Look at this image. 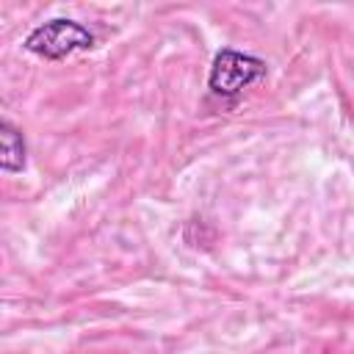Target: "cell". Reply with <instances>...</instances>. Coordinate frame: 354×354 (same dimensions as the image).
<instances>
[{
	"label": "cell",
	"mask_w": 354,
	"mask_h": 354,
	"mask_svg": "<svg viewBox=\"0 0 354 354\" xmlns=\"http://www.w3.org/2000/svg\"><path fill=\"white\" fill-rule=\"evenodd\" d=\"M91 47H94V33L86 25L66 17L50 19L25 36V50L47 61H61Z\"/></svg>",
	"instance_id": "cell-1"
},
{
	"label": "cell",
	"mask_w": 354,
	"mask_h": 354,
	"mask_svg": "<svg viewBox=\"0 0 354 354\" xmlns=\"http://www.w3.org/2000/svg\"><path fill=\"white\" fill-rule=\"evenodd\" d=\"M266 72H268V66L263 58L238 53V50H221L213 58V66L207 75V88L216 97H238L243 88L263 80Z\"/></svg>",
	"instance_id": "cell-2"
},
{
	"label": "cell",
	"mask_w": 354,
	"mask_h": 354,
	"mask_svg": "<svg viewBox=\"0 0 354 354\" xmlns=\"http://www.w3.org/2000/svg\"><path fill=\"white\" fill-rule=\"evenodd\" d=\"M25 155H28V147H25L22 130L0 119V171H11V174L22 171Z\"/></svg>",
	"instance_id": "cell-3"
}]
</instances>
